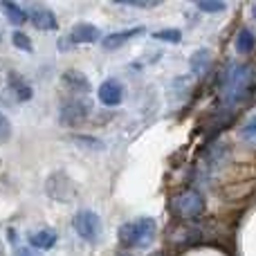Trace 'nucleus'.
Segmentation results:
<instances>
[{"instance_id":"nucleus-19","label":"nucleus","mask_w":256,"mask_h":256,"mask_svg":"<svg viewBox=\"0 0 256 256\" xmlns=\"http://www.w3.org/2000/svg\"><path fill=\"white\" fill-rule=\"evenodd\" d=\"M198 9H202V12L207 14H218V12H225V2H216V0H200L198 2Z\"/></svg>"},{"instance_id":"nucleus-17","label":"nucleus","mask_w":256,"mask_h":256,"mask_svg":"<svg viewBox=\"0 0 256 256\" xmlns=\"http://www.w3.org/2000/svg\"><path fill=\"white\" fill-rule=\"evenodd\" d=\"M12 43L16 45L18 50H22V52H32V50H34L30 36H25L22 32H14V34H12Z\"/></svg>"},{"instance_id":"nucleus-10","label":"nucleus","mask_w":256,"mask_h":256,"mask_svg":"<svg viewBox=\"0 0 256 256\" xmlns=\"http://www.w3.org/2000/svg\"><path fill=\"white\" fill-rule=\"evenodd\" d=\"M30 245H32V250H40V252L52 250L54 245H56V232H54V230H38V232H34V234H30Z\"/></svg>"},{"instance_id":"nucleus-8","label":"nucleus","mask_w":256,"mask_h":256,"mask_svg":"<svg viewBox=\"0 0 256 256\" xmlns=\"http://www.w3.org/2000/svg\"><path fill=\"white\" fill-rule=\"evenodd\" d=\"M68 40L70 43H97V40H102V32H99L97 25H92V22H76L74 27L70 30V34H68Z\"/></svg>"},{"instance_id":"nucleus-22","label":"nucleus","mask_w":256,"mask_h":256,"mask_svg":"<svg viewBox=\"0 0 256 256\" xmlns=\"http://www.w3.org/2000/svg\"><path fill=\"white\" fill-rule=\"evenodd\" d=\"M16 256H40V254L36 252V250H32V248H18Z\"/></svg>"},{"instance_id":"nucleus-1","label":"nucleus","mask_w":256,"mask_h":256,"mask_svg":"<svg viewBox=\"0 0 256 256\" xmlns=\"http://www.w3.org/2000/svg\"><path fill=\"white\" fill-rule=\"evenodd\" d=\"M256 79V68L254 66H230L225 70V74L220 76V106L222 108H232L238 102H243L248 97L250 88L254 86Z\"/></svg>"},{"instance_id":"nucleus-23","label":"nucleus","mask_w":256,"mask_h":256,"mask_svg":"<svg viewBox=\"0 0 256 256\" xmlns=\"http://www.w3.org/2000/svg\"><path fill=\"white\" fill-rule=\"evenodd\" d=\"M252 14H254V18H256V2L252 4Z\"/></svg>"},{"instance_id":"nucleus-3","label":"nucleus","mask_w":256,"mask_h":256,"mask_svg":"<svg viewBox=\"0 0 256 256\" xmlns=\"http://www.w3.org/2000/svg\"><path fill=\"white\" fill-rule=\"evenodd\" d=\"M173 212L182 220H196V218H200L204 214V198L196 189H184L173 200Z\"/></svg>"},{"instance_id":"nucleus-5","label":"nucleus","mask_w":256,"mask_h":256,"mask_svg":"<svg viewBox=\"0 0 256 256\" xmlns=\"http://www.w3.org/2000/svg\"><path fill=\"white\" fill-rule=\"evenodd\" d=\"M90 112V104L86 99H68V102L61 104V110H58V117H61L63 124H79L88 117Z\"/></svg>"},{"instance_id":"nucleus-24","label":"nucleus","mask_w":256,"mask_h":256,"mask_svg":"<svg viewBox=\"0 0 256 256\" xmlns=\"http://www.w3.org/2000/svg\"><path fill=\"white\" fill-rule=\"evenodd\" d=\"M122 256H126V254H122Z\"/></svg>"},{"instance_id":"nucleus-13","label":"nucleus","mask_w":256,"mask_h":256,"mask_svg":"<svg viewBox=\"0 0 256 256\" xmlns=\"http://www.w3.org/2000/svg\"><path fill=\"white\" fill-rule=\"evenodd\" d=\"M234 45H236V50H238L240 54H252V52H254V48H256V36H254V32H252V30H248V27L238 30Z\"/></svg>"},{"instance_id":"nucleus-11","label":"nucleus","mask_w":256,"mask_h":256,"mask_svg":"<svg viewBox=\"0 0 256 256\" xmlns=\"http://www.w3.org/2000/svg\"><path fill=\"white\" fill-rule=\"evenodd\" d=\"M9 88L16 92V99H18V102H30L32 94H34L32 86L27 84V81L22 79L20 74H16V72H12V74H9Z\"/></svg>"},{"instance_id":"nucleus-12","label":"nucleus","mask_w":256,"mask_h":256,"mask_svg":"<svg viewBox=\"0 0 256 256\" xmlns=\"http://www.w3.org/2000/svg\"><path fill=\"white\" fill-rule=\"evenodd\" d=\"M63 84H66L70 90H74V92H88L90 90L88 76H84L81 72H76V70H68L66 74H63Z\"/></svg>"},{"instance_id":"nucleus-15","label":"nucleus","mask_w":256,"mask_h":256,"mask_svg":"<svg viewBox=\"0 0 256 256\" xmlns=\"http://www.w3.org/2000/svg\"><path fill=\"white\" fill-rule=\"evenodd\" d=\"M207 61H209L207 50H200V52H196L194 56H191V70H194L196 74H202V72L207 70Z\"/></svg>"},{"instance_id":"nucleus-9","label":"nucleus","mask_w":256,"mask_h":256,"mask_svg":"<svg viewBox=\"0 0 256 256\" xmlns=\"http://www.w3.org/2000/svg\"><path fill=\"white\" fill-rule=\"evenodd\" d=\"M140 34H144V27H142V25H140V27H130V30L112 32V34L104 36L102 43H104V48H106V50H117V48H122L124 43L132 40L135 36H140Z\"/></svg>"},{"instance_id":"nucleus-16","label":"nucleus","mask_w":256,"mask_h":256,"mask_svg":"<svg viewBox=\"0 0 256 256\" xmlns=\"http://www.w3.org/2000/svg\"><path fill=\"white\" fill-rule=\"evenodd\" d=\"M153 38L158 40H166V43H180L182 40V32L180 30H160L153 34Z\"/></svg>"},{"instance_id":"nucleus-2","label":"nucleus","mask_w":256,"mask_h":256,"mask_svg":"<svg viewBox=\"0 0 256 256\" xmlns=\"http://www.w3.org/2000/svg\"><path fill=\"white\" fill-rule=\"evenodd\" d=\"M155 234H158V222L150 216L137 218V220L124 222L120 227V243L128 250H137V248H148L155 240Z\"/></svg>"},{"instance_id":"nucleus-4","label":"nucleus","mask_w":256,"mask_h":256,"mask_svg":"<svg viewBox=\"0 0 256 256\" xmlns=\"http://www.w3.org/2000/svg\"><path fill=\"white\" fill-rule=\"evenodd\" d=\"M72 227H74V232L79 234V238L88 240V243H94V240L99 238V234H102V218L94 212H90V209H81V212H76L74 218H72Z\"/></svg>"},{"instance_id":"nucleus-20","label":"nucleus","mask_w":256,"mask_h":256,"mask_svg":"<svg viewBox=\"0 0 256 256\" xmlns=\"http://www.w3.org/2000/svg\"><path fill=\"white\" fill-rule=\"evenodd\" d=\"M9 137H12V122L7 120V115L0 112V144H4Z\"/></svg>"},{"instance_id":"nucleus-21","label":"nucleus","mask_w":256,"mask_h":256,"mask_svg":"<svg viewBox=\"0 0 256 256\" xmlns=\"http://www.w3.org/2000/svg\"><path fill=\"white\" fill-rule=\"evenodd\" d=\"M120 4H128V7H142V9H150V7H158V0H117Z\"/></svg>"},{"instance_id":"nucleus-18","label":"nucleus","mask_w":256,"mask_h":256,"mask_svg":"<svg viewBox=\"0 0 256 256\" xmlns=\"http://www.w3.org/2000/svg\"><path fill=\"white\" fill-rule=\"evenodd\" d=\"M240 137L248 142H256V115H252L243 126H240Z\"/></svg>"},{"instance_id":"nucleus-6","label":"nucleus","mask_w":256,"mask_h":256,"mask_svg":"<svg viewBox=\"0 0 256 256\" xmlns=\"http://www.w3.org/2000/svg\"><path fill=\"white\" fill-rule=\"evenodd\" d=\"M27 18L34 22L36 30L52 32V30H56L58 27L56 14H54L50 7H45V4H32V7L27 9Z\"/></svg>"},{"instance_id":"nucleus-7","label":"nucleus","mask_w":256,"mask_h":256,"mask_svg":"<svg viewBox=\"0 0 256 256\" xmlns=\"http://www.w3.org/2000/svg\"><path fill=\"white\" fill-rule=\"evenodd\" d=\"M97 97L104 106L115 108V106H120L122 99H124V86H122L117 79H106L102 86H99Z\"/></svg>"},{"instance_id":"nucleus-14","label":"nucleus","mask_w":256,"mask_h":256,"mask_svg":"<svg viewBox=\"0 0 256 256\" xmlns=\"http://www.w3.org/2000/svg\"><path fill=\"white\" fill-rule=\"evenodd\" d=\"M0 9H2V14L7 16V20L14 22V25H22L25 20H30V18H27V9H22L20 4H16V2H0Z\"/></svg>"}]
</instances>
